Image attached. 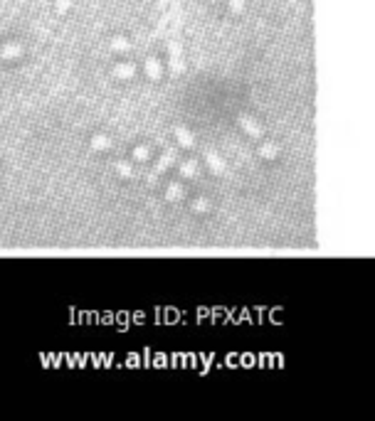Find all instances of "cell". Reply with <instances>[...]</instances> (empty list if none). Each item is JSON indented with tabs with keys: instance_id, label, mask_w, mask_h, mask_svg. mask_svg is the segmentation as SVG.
<instances>
[{
	"instance_id": "obj_1",
	"label": "cell",
	"mask_w": 375,
	"mask_h": 421,
	"mask_svg": "<svg viewBox=\"0 0 375 421\" xmlns=\"http://www.w3.org/2000/svg\"><path fill=\"white\" fill-rule=\"evenodd\" d=\"M175 136H178V140H180V145H183V148H193V145H195L193 136L188 133V131H185L183 126H180V128H175Z\"/></svg>"
},
{
	"instance_id": "obj_2",
	"label": "cell",
	"mask_w": 375,
	"mask_h": 421,
	"mask_svg": "<svg viewBox=\"0 0 375 421\" xmlns=\"http://www.w3.org/2000/svg\"><path fill=\"white\" fill-rule=\"evenodd\" d=\"M240 123H242V128H245L250 136H259V133H262V128H259L252 118H247V116H240Z\"/></svg>"
},
{
	"instance_id": "obj_3",
	"label": "cell",
	"mask_w": 375,
	"mask_h": 421,
	"mask_svg": "<svg viewBox=\"0 0 375 421\" xmlns=\"http://www.w3.org/2000/svg\"><path fill=\"white\" fill-rule=\"evenodd\" d=\"M173 160H175V150L170 148V150H165V153H163V158L158 160V165H156V170H158V172H163V170H165V168H168V165H170Z\"/></svg>"
},
{
	"instance_id": "obj_4",
	"label": "cell",
	"mask_w": 375,
	"mask_h": 421,
	"mask_svg": "<svg viewBox=\"0 0 375 421\" xmlns=\"http://www.w3.org/2000/svg\"><path fill=\"white\" fill-rule=\"evenodd\" d=\"M20 52H23V47H20V45H8V47H3L0 57H18Z\"/></svg>"
},
{
	"instance_id": "obj_5",
	"label": "cell",
	"mask_w": 375,
	"mask_h": 421,
	"mask_svg": "<svg viewBox=\"0 0 375 421\" xmlns=\"http://www.w3.org/2000/svg\"><path fill=\"white\" fill-rule=\"evenodd\" d=\"M208 160H210V165H213V170H218V172H222L225 170V165H222V160L213 153V150H208Z\"/></svg>"
},
{
	"instance_id": "obj_6",
	"label": "cell",
	"mask_w": 375,
	"mask_h": 421,
	"mask_svg": "<svg viewBox=\"0 0 375 421\" xmlns=\"http://www.w3.org/2000/svg\"><path fill=\"white\" fill-rule=\"evenodd\" d=\"M180 172H183L185 177H193V175H195V163H193V160L183 163V165H180Z\"/></svg>"
},
{
	"instance_id": "obj_7",
	"label": "cell",
	"mask_w": 375,
	"mask_h": 421,
	"mask_svg": "<svg viewBox=\"0 0 375 421\" xmlns=\"http://www.w3.org/2000/svg\"><path fill=\"white\" fill-rule=\"evenodd\" d=\"M146 72H148V77H153V79H156V77H160V67H158V62H153V59H151V62L146 64Z\"/></svg>"
},
{
	"instance_id": "obj_8",
	"label": "cell",
	"mask_w": 375,
	"mask_h": 421,
	"mask_svg": "<svg viewBox=\"0 0 375 421\" xmlns=\"http://www.w3.org/2000/svg\"><path fill=\"white\" fill-rule=\"evenodd\" d=\"M133 74V67L131 64H121L119 69H116V77H131Z\"/></svg>"
},
{
	"instance_id": "obj_9",
	"label": "cell",
	"mask_w": 375,
	"mask_h": 421,
	"mask_svg": "<svg viewBox=\"0 0 375 421\" xmlns=\"http://www.w3.org/2000/svg\"><path fill=\"white\" fill-rule=\"evenodd\" d=\"M178 197H183L180 185H170V190H168V199H178Z\"/></svg>"
},
{
	"instance_id": "obj_10",
	"label": "cell",
	"mask_w": 375,
	"mask_h": 421,
	"mask_svg": "<svg viewBox=\"0 0 375 421\" xmlns=\"http://www.w3.org/2000/svg\"><path fill=\"white\" fill-rule=\"evenodd\" d=\"M133 155H136L138 160H146V158H148V150H146V148H136V153H133Z\"/></svg>"
},
{
	"instance_id": "obj_11",
	"label": "cell",
	"mask_w": 375,
	"mask_h": 421,
	"mask_svg": "<svg viewBox=\"0 0 375 421\" xmlns=\"http://www.w3.org/2000/svg\"><path fill=\"white\" fill-rule=\"evenodd\" d=\"M114 50H121V52H124V50H128V45H126L124 40H114Z\"/></svg>"
},
{
	"instance_id": "obj_12",
	"label": "cell",
	"mask_w": 375,
	"mask_h": 421,
	"mask_svg": "<svg viewBox=\"0 0 375 421\" xmlns=\"http://www.w3.org/2000/svg\"><path fill=\"white\" fill-rule=\"evenodd\" d=\"M92 143H94V148H106V138H99V136H96Z\"/></svg>"
},
{
	"instance_id": "obj_13",
	"label": "cell",
	"mask_w": 375,
	"mask_h": 421,
	"mask_svg": "<svg viewBox=\"0 0 375 421\" xmlns=\"http://www.w3.org/2000/svg\"><path fill=\"white\" fill-rule=\"evenodd\" d=\"M116 168H119V172H124V175H131V168H128L126 163H119Z\"/></svg>"
},
{
	"instance_id": "obj_14",
	"label": "cell",
	"mask_w": 375,
	"mask_h": 421,
	"mask_svg": "<svg viewBox=\"0 0 375 421\" xmlns=\"http://www.w3.org/2000/svg\"><path fill=\"white\" fill-rule=\"evenodd\" d=\"M195 209H198V212H200V209H208V202L205 199H198L195 202Z\"/></svg>"
},
{
	"instance_id": "obj_15",
	"label": "cell",
	"mask_w": 375,
	"mask_h": 421,
	"mask_svg": "<svg viewBox=\"0 0 375 421\" xmlns=\"http://www.w3.org/2000/svg\"><path fill=\"white\" fill-rule=\"evenodd\" d=\"M262 153H264V155H269V158H272V155H274V153H277V150H274V148H272V145H264V148H262Z\"/></svg>"
},
{
	"instance_id": "obj_16",
	"label": "cell",
	"mask_w": 375,
	"mask_h": 421,
	"mask_svg": "<svg viewBox=\"0 0 375 421\" xmlns=\"http://www.w3.org/2000/svg\"><path fill=\"white\" fill-rule=\"evenodd\" d=\"M57 5H60V10H67V8H69V0H60Z\"/></svg>"
},
{
	"instance_id": "obj_17",
	"label": "cell",
	"mask_w": 375,
	"mask_h": 421,
	"mask_svg": "<svg viewBox=\"0 0 375 421\" xmlns=\"http://www.w3.org/2000/svg\"><path fill=\"white\" fill-rule=\"evenodd\" d=\"M232 8L235 10H242V0H232Z\"/></svg>"
}]
</instances>
